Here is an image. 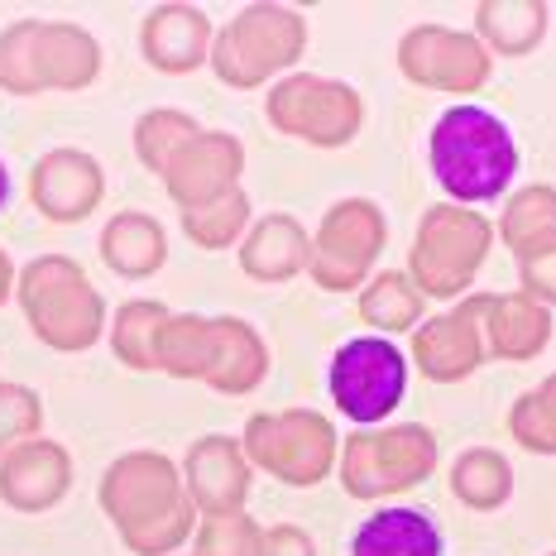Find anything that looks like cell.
I'll use <instances>...</instances> for the list:
<instances>
[{"instance_id": "1", "label": "cell", "mask_w": 556, "mask_h": 556, "mask_svg": "<svg viewBox=\"0 0 556 556\" xmlns=\"http://www.w3.org/2000/svg\"><path fill=\"white\" fill-rule=\"evenodd\" d=\"M101 508L135 556H173L192 538L197 504L178 466L159 451H130L101 480Z\"/></svg>"}, {"instance_id": "2", "label": "cell", "mask_w": 556, "mask_h": 556, "mask_svg": "<svg viewBox=\"0 0 556 556\" xmlns=\"http://www.w3.org/2000/svg\"><path fill=\"white\" fill-rule=\"evenodd\" d=\"M427 164L456 206L494 202L508 192L518 173V139L504 115H494L490 106L456 101L437 115L432 135H427Z\"/></svg>"}, {"instance_id": "3", "label": "cell", "mask_w": 556, "mask_h": 556, "mask_svg": "<svg viewBox=\"0 0 556 556\" xmlns=\"http://www.w3.org/2000/svg\"><path fill=\"white\" fill-rule=\"evenodd\" d=\"M101 49L83 25L67 20H20L0 34V87L15 97L77 91L97 83Z\"/></svg>"}, {"instance_id": "4", "label": "cell", "mask_w": 556, "mask_h": 556, "mask_svg": "<svg viewBox=\"0 0 556 556\" xmlns=\"http://www.w3.org/2000/svg\"><path fill=\"white\" fill-rule=\"evenodd\" d=\"M15 298L25 307V321L34 327L43 345L63 355L91 351L101 336V321H106V303L91 288V278L77 269L63 254H43V260L25 264L15 283Z\"/></svg>"}, {"instance_id": "5", "label": "cell", "mask_w": 556, "mask_h": 556, "mask_svg": "<svg viewBox=\"0 0 556 556\" xmlns=\"http://www.w3.org/2000/svg\"><path fill=\"white\" fill-rule=\"evenodd\" d=\"M303 49H307V25L298 10L250 5L212 39V58L206 63L216 67V77L226 87L250 91V87L274 83L278 73H288L303 58Z\"/></svg>"}, {"instance_id": "6", "label": "cell", "mask_w": 556, "mask_h": 556, "mask_svg": "<svg viewBox=\"0 0 556 556\" xmlns=\"http://www.w3.org/2000/svg\"><path fill=\"white\" fill-rule=\"evenodd\" d=\"M494 230L484 216H475L470 206H432L417 226L413 254H408V278L422 288V298H460L470 288V278L480 274L484 254H490Z\"/></svg>"}, {"instance_id": "7", "label": "cell", "mask_w": 556, "mask_h": 556, "mask_svg": "<svg viewBox=\"0 0 556 556\" xmlns=\"http://www.w3.org/2000/svg\"><path fill=\"white\" fill-rule=\"evenodd\" d=\"M437 470V437L422 422L369 427L355 432L341 451V480L351 500H384L413 490Z\"/></svg>"}, {"instance_id": "8", "label": "cell", "mask_w": 556, "mask_h": 556, "mask_svg": "<svg viewBox=\"0 0 556 556\" xmlns=\"http://www.w3.org/2000/svg\"><path fill=\"white\" fill-rule=\"evenodd\" d=\"M327 389L355 427H379L408 393V355L389 336H351L331 355Z\"/></svg>"}, {"instance_id": "9", "label": "cell", "mask_w": 556, "mask_h": 556, "mask_svg": "<svg viewBox=\"0 0 556 556\" xmlns=\"http://www.w3.org/2000/svg\"><path fill=\"white\" fill-rule=\"evenodd\" d=\"M245 456L260 470L278 475L293 490H307L336 466V427L321 413L283 408V413H254L245 427Z\"/></svg>"}, {"instance_id": "10", "label": "cell", "mask_w": 556, "mask_h": 556, "mask_svg": "<svg viewBox=\"0 0 556 556\" xmlns=\"http://www.w3.org/2000/svg\"><path fill=\"white\" fill-rule=\"evenodd\" d=\"M264 115H269L274 130L303 139V144L317 149H341L351 144L355 130L365 121V101L355 87L331 83V77H312V73H293L283 77L269 101H264Z\"/></svg>"}, {"instance_id": "11", "label": "cell", "mask_w": 556, "mask_h": 556, "mask_svg": "<svg viewBox=\"0 0 556 556\" xmlns=\"http://www.w3.org/2000/svg\"><path fill=\"white\" fill-rule=\"evenodd\" d=\"M379 250H384V212L369 197H345L327 212V222L312 236L307 274L331 293H345L375 269Z\"/></svg>"}, {"instance_id": "12", "label": "cell", "mask_w": 556, "mask_h": 556, "mask_svg": "<svg viewBox=\"0 0 556 556\" xmlns=\"http://www.w3.org/2000/svg\"><path fill=\"white\" fill-rule=\"evenodd\" d=\"M490 53L475 34L446 29V25H417L399 39V73L417 87L470 97L490 83Z\"/></svg>"}, {"instance_id": "13", "label": "cell", "mask_w": 556, "mask_h": 556, "mask_svg": "<svg viewBox=\"0 0 556 556\" xmlns=\"http://www.w3.org/2000/svg\"><path fill=\"white\" fill-rule=\"evenodd\" d=\"M484 303H490V293H470L466 303L413 331V365L432 384H456L484 361Z\"/></svg>"}, {"instance_id": "14", "label": "cell", "mask_w": 556, "mask_h": 556, "mask_svg": "<svg viewBox=\"0 0 556 556\" xmlns=\"http://www.w3.org/2000/svg\"><path fill=\"white\" fill-rule=\"evenodd\" d=\"M240 168H245V149H240V139L226 135V130H212V135H197L192 144L164 168V188L182 212H197V206L236 192Z\"/></svg>"}, {"instance_id": "15", "label": "cell", "mask_w": 556, "mask_h": 556, "mask_svg": "<svg viewBox=\"0 0 556 556\" xmlns=\"http://www.w3.org/2000/svg\"><path fill=\"white\" fill-rule=\"evenodd\" d=\"M29 197L49 222L67 226V222H83L101 206L106 197V173L91 154L83 149H53L43 154L29 173Z\"/></svg>"}, {"instance_id": "16", "label": "cell", "mask_w": 556, "mask_h": 556, "mask_svg": "<svg viewBox=\"0 0 556 556\" xmlns=\"http://www.w3.org/2000/svg\"><path fill=\"white\" fill-rule=\"evenodd\" d=\"M73 484V456L58 442H20L15 451L0 456V500L20 514H43L67 494Z\"/></svg>"}, {"instance_id": "17", "label": "cell", "mask_w": 556, "mask_h": 556, "mask_svg": "<svg viewBox=\"0 0 556 556\" xmlns=\"http://www.w3.org/2000/svg\"><path fill=\"white\" fill-rule=\"evenodd\" d=\"M188 494L206 518L245 514L250 500V456L236 437H202L188 451Z\"/></svg>"}, {"instance_id": "18", "label": "cell", "mask_w": 556, "mask_h": 556, "mask_svg": "<svg viewBox=\"0 0 556 556\" xmlns=\"http://www.w3.org/2000/svg\"><path fill=\"white\" fill-rule=\"evenodd\" d=\"M212 20L197 5H154L139 29V49H144L149 67L168 77H182L212 58Z\"/></svg>"}, {"instance_id": "19", "label": "cell", "mask_w": 556, "mask_h": 556, "mask_svg": "<svg viewBox=\"0 0 556 556\" xmlns=\"http://www.w3.org/2000/svg\"><path fill=\"white\" fill-rule=\"evenodd\" d=\"M307 260H312V236L288 212L254 222L250 236L240 240V269L260 278V283H288V278L307 269Z\"/></svg>"}, {"instance_id": "20", "label": "cell", "mask_w": 556, "mask_h": 556, "mask_svg": "<svg viewBox=\"0 0 556 556\" xmlns=\"http://www.w3.org/2000/svg\"><path fill=\"white\" fill-rule=\"evenodd\" d=\"M552 317L542 303H532L528 293H490L484 303V355L500 361H532L547 345Z\"/></svg>"}, {"instance_id": "21", "label": "cell", "mask_w": 556, "mask_h": 556, "mask_svg": "<svg viewBox=\"0 0 556 556\" xmlns=\"http://www.w3.org/2000/svg\"><path fill=\"white\" fill-rule=\"evenodd\" d=\"M442 528L422 514V508H379L369 514L351 538V556H442Z\"/></svg>"}, {"instance_id": "22", "label": "cell", "mask_w": 556, "mask_h": 556, "mask_svg": "<svg viewBox=\"0 0 556 556\" xmlns=\"http://www.w3.org/2000/svg\"><path fill=\"white\" fill-rule=\"evenodd\" d=\"M101 260L121 278H149L164 269L168 260V236L149 212H121L101 230Z\"/></svg>"}, {"instance_id": "23", "label": "cell", "mask_w": 556, "mask_h": 556, "mask_svg": "<svg viewBox=\"0 0 556 556\" xmlns=\"http://www.w3.org/2000/svg\"><path fill=\"white\" fill-rule=\"evenodd\" d=\"M216 361V317H192V312H178L164 321L154 341V369H164L173 379H206Z\"/></svg>"}, {"instance_id": "24", "label": "cell", "mask_w": 556, "mask_h": 556, "mask_svg": "<svg viewBox=\"0 0 556 556\" xmlns=\"http://www.w3.org/2000/svg\"><path fill=\"white\" fill-rule=\"evenodd\" d=\"M269 369V351L264 341L254 336L250 321L240 317H216V361L206 384L216 393H250Z\"/></svg>"}, {"instance_id": "25", "label": "cell", "mask_w": 556, "mask_h": 556, "mask_svg": "<svg viewBox=\"0 0 556 556\" xmlns=\"http://www.w3.org/2000/svg\"><path fill=\"white\" fill-rule=\"evenodd\" d=\"M552 10L538 5V0H484L475 10V29H480L484 43H494L500 53H528L538 49V39L547 34Z\"/></svg>"}, {"instance_id": "26", "label": "cell", "mask_w": 556, "mask_h": 556, "mask_svg": "<svg viewBox=\"0 0 556 556\" xmlns=\"http://www.w3.org/2000/svg\"><path fill=\"white\" fill-rule=\"evenodd\" d=\"M451 490H456L460 504L490 514V508H500L508 494H514V470H508V460L500 456V451L470 446L466 456L451 466Z\"/></svg>"}, {"instance_id": "27", "label": "cell", "mask_w": 556, "mask_h": 556, "mask_svg": "<svg viewBox=\"0 0 556 556\" xmlns=\"http://www.w3.org/2000/svg\"><path fill=\"white\" fill-rule=\"evenodd\" d=\"M422 307H427V298L408 274H379L361 293V317H365V327H375V331L422 327Z\"/></svg>"}, {"instance_id": "28", "label": "cell", "mask_w": 556, "mask_h": 556, "mask_svg": "<svg viewBox=\"0 0 556 556\" xmlns=\"http://www.w3.org/2000/svg\"><path fill=\"white\" fill-rule=\"evenodd\" d=\"M168 312L149 298H135L115 312V327H111V351L125 369H154V341L164 331Z\"/></svg>"}, {"instance_id": "29", "label": "cell", "mask_w": 556, "mask_h": 556, "mask_svg": "<svg viewBox=\"0 0 556 556\" xmlns=\"http://www.w3.org/2000/svg\"><path fill=\"white\" fill-rule=\"evenodd\" d=\"M197 135H202V130H197L192 115H182V111H149L144 121L135 125V154H139V164H144L149 173H159V178H164V168L192 144Z\"/></svg>"}, {"instance_id": "30", "label": "cell", "mask_w": 556, "mask_h": 556, "mask_svg": "<svg viewBox=\"0 0 556 556\" xmlns=\"http://www.w3.org/2000/svg\"><path fill=\"white\" fill-rule=\"evenodd\" d=\"M500 236L508 240V250L523 254L532 245L556 236V188H523L508 197V212L500 222Z\"/></svg>"}, {"instance_id": "31", "label": "cell", "mask_w": 556, "mask_h": 556, "mask_svg": "<svg viewBox=\"0 0 556 556\" xmlns=\"http://www.w3.org/2000/svg\"><path fill=\"white\" fill-rule=\"evenodd\" d=\"M245 226H250V197H245V188L216 197V202L197 206V212H182V230H188V240H192V245H202V250H230Z\"/></svg>"}, {"instance_id": "32", "label": "cell", "mask_w": 556, "mask_h": 556, "mask_svg": "<svg viewBox=\"0 0 556 556\" xmlns=\"http://www.w3.org/2000/svg\"><path fill=\"white\" fill-rule=\"evenodd\" d=\"M508 432L518 446L538 451V456H556V375L508 408Z\"/></svg>"}, {"instance_id": "33", "label": "cell", "mask_w": 556, "mask_h": 556, "mask_svg": "<svg viewBox=\"0 0 556 556\" xmlns=\"http://www.w3.org/2000/svg\"><path fill=\"white\" fill-rule=\"evenodd\" d=\"M43 427V403L25 384H0V456L20 442H34Z\"/></svg>"}, {"instance_id": "34", "label": "cell", "mask_w": 556, "mask_h": 556, "mask_svg": "<svg viewBox=\"0 0 556 556\" xmlns=\"http://www.w3.org/2000/svg\"><path fill=\"white\" fill-rule=\"evenodd\" d=\"M254 552H260V528L245 514H216L202 518V528H197L192 556H254Z\"/></svg>"}, {"instance_id": "35", "label": "cell", "mask_w": 556, "mask_h": 556, "mask_svg": "<svg viewBox=\"0 0 556 556\" xmlns=\"http://www.w3.org/2000/svg\"><path fill=\"white\" fill-rule=\"evenodd\" d=\"M518 274H523V293L532 303H556V236L518 254Z\"/></svg>"}, {"instance_id": "36", "label": "cell", "mask_w": 556, "mask_h": 556, "mask_svg": "<svg viewBox=\"0 0 556 556\" xmlns=\"http://www.w3.org/2000/svg\"><path fill=\"white\" fill-rule=\"evenodd\" d=\"M254 556H317L312 538L293 523H278V528H260V552Z\"/></svg>"}, {"instance_id": "37", "label": "cell", "mask_w": 556, "mask_h": 556, "mask_svg": "<svg viewBox=\"0 0 556 556\" xmlns=\"http://www.w3.org/2000/svg\"><path fill=\"white\" fill-rule=\"evenodd\" d=\"M20 278H15V269H10V254L0 250V307H5V298H10V288H15Z\"/></svg>"}, {"instance_id": "38", "label": "cell", "mask_w": 556, "mask_h": 556, "mask_svg": "<svg viewBox=\"0 0 556 556\" xmlns=\"http://www.w3.org/2000/svg\"><path fill=\"white\" fill-rule=\"evenodd\" d=\"M5 202H10V168H5V159H0V212H5Z\"/></svg>"}, {"instance_id": "39", "label": "cell", "mask_w": 556, "mask_h": 556, "mask_svg": "<svg viewBox=\"0 0 556 556\" xmlns=\"http://www.w3.org/2000/svg\"><path fill=\"white\" fill-rule=\"evenodd\" d=\"M552 556H556V552H552Z\"/></svg>"}]
</instances>
